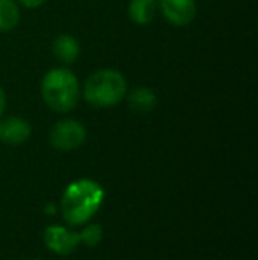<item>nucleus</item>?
<instances>
[{
	"instance_id": "7ed1b4c3",
	"label": "nucleus",
	"mask_w": 258,
	"mask_h": 260,
	"mask_svg": "<svg viewBox=\"0 0 258 260\" xmlns=\"http://www.w3.org/2000/svg\"><path fill=\"white\" fill-rule=\"evenodd\" d=\"M129 83L117 68H99L82 83V100L92 108H114L124 103Z\"/></svg>"
},
{
	"instance_id": "0eeeda50",
	"label": "nucleus",
	"mask_w": 258,
	"mask_h": 260,
	"mask_svg": "<svg viewBox=\"0 0 258 260\" xmlns=\"http://www.w3.org/2000/svg\"><path fill=\"white\" fill-rule=\"evenodd\" d=\"M32 137V124L21 115H9L0 119V144L23 145Z\"/></svg>"
},
{
	"instance_id": "423d86ee",
	"label": "nucleus",
	"mask_w": 258,
	"mask_h": 260,
	"mask_svg": "<svg viewBox=\"0 0 258 260\" xmlns=\"http://www.w3.org/2000/svg\"><path fill=\"white\" fill-rule=\"evenodd\" d=\"M45 244L57 255H71L82 244L80 234L62 225H50L45 230Z\"/></svg>"
},
{
	"instance_id": "f8f14e48",
	"label": "nucleus",
	"mask_w": 258,
	"mask_h": 260,
	"mask_svg": "<svg viewBox=\"0 0 258 260\" xmlns=\"http://www.w3.org/2000/svg\"><path fill=\"white\" fill-rule=\"evenodd\" d=\"M78 234H80L82 244H85V246H89V248H96L97 244L103 241V226H101L99 223H89V225L85 223L83 230Z\"/></svg>"
},
{
	"instance_id": "39448f33",
	"label": "nucleus",
	"mask_w": 258,
	"mask_h": 260,
	"mask_svg": "<svg viewBox=\"0 0 258 260\" xmlns=\"http://www.w3.org/2000/svg\"><path fill=\"white\" fill-rule=\"evenodd\" d=\"M158 13L168 25L177 28L188 27L198 14L196 0H158Z\"/></svg>"
},
{
	"instance_id": "2eb2a0df",
	"label": "nucleus",
	"mask_w": 258,
	"mask_h": 260,
	"mask_svg": "<svg viewBox=\"0 0 258 260\" xmlns=\"http://www.w3.org/2000/svg\"><path fill=\"white\" fill-rule=\"evenodd\" d=\"M89 2H101V0H89Z\"/></svg>"
},
{
	"instance_id": "9b49d317",
	"label": "nucleus",
	"mask_w": 258,
	"mask_h": 260,
	"mask_svg": "<svg viewBox=\"0 0 258 260\" xmlns=\"http://www.w3.org/2000/svg\"><path fill=\"white\" fill-rule=\"evenodd\" d=\"M21 7L16 0H0V34H9L20 25Z\"/></svg>"
},
{
	"instance_id": "20e7f679",
	"label": "nucleus",
	"mask_w": 258,
	"mask_h": 260,
	"mask_svg": "<svg viewBox=\"0 0 258 260\" xmlns=\"http://www.w3.org/2000/svg\"><path fill=\"white\" fill-rule=\"evenodd\" d=\"M50 145L55 151L60 152H71L80 149L87 140V127L83 122L72 117H64L57 120L50 129Z\"/></svg>"
},
{
	"instance_id": "6e6552de",
	"label": "nucleus",
	"mask_w": 258,
	"mask_h": 260,
	"mask_svg": "<svg viewBox=\"0 0 258 260\" xmlns=\"http://www.w3.org/2000/svg\"><path fill=\"white\" fill-rule=\"evenodd\" d=\"M52 55L59 66H65V68H71L76 62L80 60V55H82V45H80L78 38L67 32L59 34L52 41Z\"/></svg>"
},
{
	"instance_id": "9d476101",
	"label": "nucleus",
	"mask_w": 258,
	"mask_h": 260,
	"mask_svg": "<svg viewBox=\"0 0 258 260\" xmlns=\"http://www.w3.org/2000/svg\"><path fill=\"white\" fill-rule=\"evenodd\" d=\"M129 21L138 27H147L158 16V0H129L126 7Z\"/></svg>"
},
{
	"instance_id": "ddd939ff",
	"label": "nucleus",
	"mask_w": 258,
	"mask_h": 260,
	"mask_svg": "<svg viewBox=\"0 0 258 260\" xmlns=\"http://www.w3.org/2000/svg\"><path fill=\"white\" fill-rule=\"evenodd\" d=\"M16 2L21 9H39V7L45 6L48 0H16Z\"/></svg>"
},
{
	"instance_id": "f03ea898",
	"label": "nucleus",
	"mask_w": 258,
	"mask_h": 260,
	"mask_svg": "<svg viewBox=\"0 0 258 260\" xmlns=\"http://www.w3.org/2000/svg\"><path fill=\"white\" fill-rule=\"evenodd\" d=\"M43 103L52 112L65 115L78 108L82 101V82L71 68L55 66L43 75L39 83Z\"/></svg>"
},
{
	"instance_id": "f257e3e1",
	"label": "nucleus",
	"mask_w": 258,
	"mask_h": 260,
	"mask_svg": "<svg viewBox=\"0 0 258 260\" xmlns=\"http://www.w3.org/2000/svg\"><path fill=\"white\" fill-rule=\"evenodd\" d=\"M104 202V189L94 179H78L64 189L60 199V214L69 226L89 223Z\"/></svg>"
},
{
	"instance_id": "4468645a",
	"label": "nucleus",
	"mask_w": 258,
	"mask_h": 260,
	"mask_svg": "<svg viewBox=\"0 0 258 260\" xmlns=\"http://www.w3.org/2000/svg\"><path fill=\"white\" fill-rule=\"evenodd\" d=\"M6 108H7V94H6V90H4V87L0 85V119H2L4 113H6Z\"/></svg>"
},
{
	"instance_id": "1a4fd4ad",
	"label": "nucleus",
	"mask_w": 258,
	"mask_h": 260,
	"mask_svg": "<svg viewBox=\"0 0 258 260\" xmlns=\"http://www.w3.org/2000/svg\"><path fill=\"white\" fill-rule=\"evenodd\" d=\"M124 101L128 103L129 110H133L134 113H151L152 110L158 106L159 96L152 87L147 85H136L133 89H128Z\"/></svg>"
}]
</instances>
